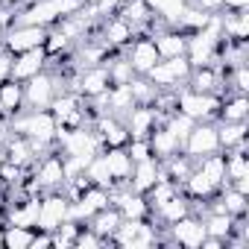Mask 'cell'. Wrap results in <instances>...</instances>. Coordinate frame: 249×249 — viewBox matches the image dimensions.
Masks as SVG:
<instances>
[{
    "mask_svg": "<svg viewBox=\"0 0 249 249\" xmlns=\"http://www.w3.org/2000/svg\"><path fill=\"white\" fill-rule=\"evenodd\" d=\"M9 132L27 135L41 153H50L56 144V132H59V123L50 114V108H24L15 117H9Z\"/></svg>",
    "mask_w": 249,
    "mask_h": 249,
    "instance_id": "cell-1",
    "label": "cell"
},
{
    "mask_svg": "<svg viewBox=\"0 0 249 249\" xmlns=\"http://www.w3.org/2000/svg\"><path fill=\"white\" fill-rule=\"evenodd\" d=\"M164 237V231L150 220H123L111 237L114 246H123V249H147V246H159Z\"/></svg>",
    "mask_w": 249,
    "mask_h": 249,
    "instance_id": "cell-2",
    "label": "cell"
},
{
    "mask_svg": "<svg viewBox=\"0 0 249 249\" xmlns=\"http://www.w3.org/2000/svg\"><path fill=\"white\" fill-rule=\"evenodd\" d=\"M65 88H68V79L62 73H56L53 68H47L24 82V103H27V108H50L53 97Z\"/></svg>",
    "mask_w": 249,
    "mask_h": 249,
    "instance_id": "cell-3",
    "label": "cell"
},
{
    "mask_svg": "<svg viewBox=\"0 0 249 249\" xmlns=\"http://www.w3.org/2000/svg\"><path fill=\"white\" fill-rule=\"evenodd\" d=\"M191 71H194V68H191V62H188L185 56H176V59H159V62L150 68L147 79H150L159 91H179V88L188 85Z\"/></svg>",
    "mask_w": 249,
    "mask_h": 249,
    "instance_id": "cell-4",
    "label": "cell"
},
{
    "mask_svg": "<svg viewBox=\"0 0 249 249\" xmlns=\"http://www.w3.org/2000/svg\"><path fill=\"white\" fill-rule=\"evenodd\" d=\"M176 111L188 114L191 120H217L220 111V94H205V91H194V88H179L176 91Z\"/></svg>",
    "mask_w": 249,
    "mask_h": 249,
    "instance_id": "cell-5",
    "label": "cell"
},
{
    "mask_svg": "<svg viewBox=\"0 0 249 249\" xmlns=\"http://www.w3.org/2000/svg\"><path fill=\"white\" fill-rule=\"evenodd\" d=\"M182 153L191 156L194 161L220 153V138H217V123L214 120H199L194 123V129L188 132V138L182 141Z\"/></svg>",
    "mask_w": 249,
    "mask_h": 249,
    "instance_id": "cell-6",
    "label": "cell"
},
{
    "mask_svg": "<svg viewBox=\"0 0 249 249\" xmlns=\"http://www.w3.org/2000/svg\"><path fill=\"white\" fill-rule=\"evenodd\" d=\"M164 237H167V246H182V249H199L202 240H205V223L199 214H185L182 220L170 223L164 229Z\"/></svg>",
    "mask_w": 249,
    "mask_h": 249,
    "instance_id": "cell-7",
    "label": "cell"
},
{
    "mask_svg": "<svg viewBox=\"0 0 249 249\" xmlns=\"http://www.w3.org/2000/svg\"><path fill=\"white\" fill-rule=\"evenodd\" d=\"M44 41H47V27H36V24H12L0 36V47H6L12 56L33 47H44Z\"/></svg>",
    "mask_w": 249,
    "mask_h": 249,
    "instance_id": "cell-8",
    "label": "cell"
},
{
    "mask_svg": "<svg viewBox=\"0 0 249 249\" xmlns=\"http://www.w3.org/2000/svg\"><path fill=\"white\" fill-rule=\"evenodd\" d=\"M108 85H111V76H108V68H106V62L82 68V71H79V73H76V76L68 82V88H71V91H76L82 100L100 97L103 91H108Z\"/></svg>",
    "mask_w": 249,
    "mask_h": 249,
    "instance_id": "cell-9",
    "label": "cell"
},
{
    "mask_svg": "<svg viewBox=\"0 0 249 249\" xmlns=\"http://www.w3.org/2000/svg\"><path fill=\"white\" fill-rule=\"evenodd\" d=\"M97 36H100V41H103L111 53H117V50H126V44H129L138 33H135V27H132L126 18H120L117 12H111V15H106V18L97 24Z\"/></svg>",
    "mask_w": 249,
    "mask_h": 249,
    "instance_id": "cell-10",
    "label": "cell"
},
{
    "mask_svg": "<svg viewBox=\"0 0 249 249\" xmlns=\"http://www.w3.org/2000/svg\"><path fill=\"white\" fill-rule=\"evenodd\" d=\"M108 194H111V205L120 211L123 220H144V217H150L147 196L138 194V191H132L129 182H126V185H114Z\"/></svg>",
    "mask_w": 249,
    "mask_h": 249,
    "instance_id": "cell-11",
    "label": "cell"
},
{
    "mask_svg": "<svg viewBox=\"0 0 249 249\" xmlns=\"http://www.w3.org/2000/svg\"><path fill=\"white\" fill-rule=\"evenodd\" d=\"M123 123H126L129 138H150V132L159 126V123H164V114L156 106L135 103L126 114H123Z\"/></svg>",
    "mask_w": 249,
    "mask_h": 249,
    "instance_id": "cell-12",
    "label": "cell"
},
{
    "mask_svg": "<svg viewBox=\"0 0 249 249\" xmlns=\"http://www.w3.org/2000/svg\"><path fill=\"white\" fill-rule=\"evenodd\" d=\"M71 217V199L62 191H47L41 194V211H38V229L53 231Z\"/></svg>",
    "mask_w": 249,
    "mask_h": 249,
    "instance_id": "cell-13",
    "label": "cell"
},
{
    "mask_svg": "<svg viewBox=\"0 0 249 249\" xmlns=\"http://www.w3.org/2000/svg\"><path fill=\"white\" fill-rule=\"evenodd\" d=\"M123 56H126L129 68L135 71V76H147V73H150V68L159 62V50H156V44H153V38H150L147 33L135 36V38L126 44Z\"/></svg>",
    "mask_w": 249,
    "mask_h": 249,
    "instance_id": "cell-14",
    "label": "cell"
},
{
    "mask_svg": "<svg viewBox=\"0 0 249 249\" xmlns=\"http://www.w3.org/2000/svg\"><path fill=\"white\" fill-rule=\"evenodd\" d=\"M91 129L97 132V138H100L103 147H126V141H129V132H126L123 117H117L111 111L91 117Z\"/></svg>",
    "mask_w": 249,
    "mask_h": 249,
    "instance_id": "cell-15",
    "label": "cell"
},
{
    "mask_svg": "<svg viewBox=\"0 0 249 249\" xmlns=\"http://www.w3.org/2000/svg\"><path fill=\"white\" fill-rule=\"evenodd\" d=\"M47 65H50V56H47L44 47H33V50L15 53V59H12V76H9V79L27 82V79H33L36 73L47 71Z\"/></svg>",
    "mask_w": 249,
    "mask_h": 249,
    "instance_id": "cell-16",
    "label": "cell"
},
{
    "mask_svg": "<svg viewBox=\"0 0 249 249\" xmlns=\"http://www.w3.org/2000/svg\"><path fill=\"white\" fill-rule=\"evenodd\" d=\"M156 50H159V59H176V56H185V47H188V33L179 30V27H159L150 33Z\"/></svg>",
    "mask_w": 249,
    "mask_h": 249,
    "instance_id": "cell-17",
    "label": "cell"
},
{
    "mask_svg": "<svg viewBox=\"0 0 249 249\" xmlns=\"http://www.w3.org/2000/svg\"><path fill=\"white\" fill-rule=\"evenodd\" d=\"M6 161H12V164H18V167H24V170H33V164L44 156L27 135H18V132H9V138H6Z\"/></svg>",
    "mask_w": 249,
    "mask_h": 249,
    "instance_id": "cell-18",
    "label": "cell"
},
{
    "mask_svg": "<svg viewBox=\"0 0 249 249\" xmlns=\"http://www.w3.org/2000/svg\"><path fill=\"white\" fill-rule=\"evenodd\" d=\"M191 211H194V208H191V199H188L182 191H176L170 199H164L159 208H153V211H150V220H153V223L164 231L170 223L182 220V217H185V214H191Z\"/></svg>",
    "mask_w": 249,
    "mask_h": 249,
    "instance_id": "cell-19",
    "label": "cell"
},
{
    "mask_svg": "<svg viewBox=\"0 0 249 249\" xmlns=\"http://www.w3.org/2000/svg\"><path fill=\"white\" fill-rule=\"evenodd\" d=\"M188 88L194 91H205V94H226V76L220 68L214 65H202V68H194L191 76H188Z\"/></svg>",
    "mask_w": 249,
    "mask_h": 249,
    "instance_id": "cell-20",
    "label": "cell"
},
{
    "mask_svg": "<svg viewBox=\"0 0 249 249\" xmlns=\"http://www.w3.org/2000/svg\"><path fill=\"white\" fill-rule=\"evenodd\" d=\"M103 161L108 167L111 185H126L129 173H132V159L126 153V147H103Z\"/></svg>",
    "mask_w": 249,
    "mask_h": 249,
    "instance_id": "cell-21",
    "label": "cell"
},
{
    "mask_svg": "<svg viewBox=\"0 0 249 249\" xmlns=\"http://www.w3.org/2000/svg\"><path fill=\"white\" fill-rule=\"evenodd\" d=\"M161 176H164V173H161V161H159V159L135 161V164H132V173H129V188L138 191V194H147Z\"/></svg>",
    "mask_w": 249,
    "mask_h": 249,
    "instance_id": "cell-22",
    "label": "cell"
},
{
    "mask_svg": "<svg viewBox=\"0 0 249 249\" xmlns=\"http://www.w3.org/2000/svg\"><path fill=\"white\" fill-rule=\"evenodd\" d=\"M150 153H153V159H159V161H167L170 156H176V153H182V141L164 126V123H159V126L150 132Z\"/></svg>",
    "mask_w": 249,
    "mask_h": 249,
    "instance_id": "cell-23",
    "label": "cell"
},
{
    "mask_svg": "<svg viewBox=\"0 0 249 249\" xmlns=\"http://www.w3.org/2000/svg\"><path fill=\"white\" fill-rule=\"evenodd\" d=\"M117 15L120 18H126L132 27H135V33L141 36V33H150V24H153V9L147 6V0H123L120 3V9H117Z\"/></svg>",
    "mask_w": 249,
    "mask_h": 249,
    "instance_id": "cell-24",
    "label": "cell"
},
{
    "mask_svg": "<svg viewBox=\"0 0 249 249\" xmlns=\"http://www.w3.org/2000/svg\"><path fill=\"white\" fill-rule=\"evenodd\" d=\"M220 33L226 41H246L249 38V9L220 12Z\"/></svg>",
    "mask_w": 249,
    "mask_h": 249,
    "instance_id": "cell-25",
    "label": "cell"
},
{
    "mask_svg": "<svg viewBox=\"0 0 249 249\" xmlns=\"http://www.w3.org/2000/svg\"><path fill=\"white\" fill-rule=\"evenodd\" d=\"M27 103H24V82H15V79H6L0 82V117H15L18 111H24Z\"/></svg>",
    "mask_w": 249,
    "mask_h": 249,
    "instance_id": "cell-26",
    "label": "cell"
},
{
    "mask_svg": "<svg viewBox=\"0 0 249 249\" xmlns=\"http://www.w3.org/2000/svg\"><path fill=\"white\" fill-rule=\"evenodd\" d=\"M249 117V94H223L220 97V111L217 120L234 123V120H246ZM214 120V123H217Z\"/></svg>",
    "mask_w": 249,
    "mask_h": 249,
    "instance_id": "cell-27",
    "label": "cell"
},
{
    "mask_svg": "<svg viewBox=\"0 0 249 249\" xmlns=\"http://www.w3.org/2000/svg\"><path fill=\"white\" fill-rule=\"evenodd\" d=\"M120 223H123L120 211H117L114 205H106V208H100V211L85 223V226H91V229L106 240V243H111V237H114V231H117V226H120Z\"/></svg>",
    "mask_w": 249,
    "mask_h": 249,
    "instance_id": "cell-28",
    "label": "cell"
},
{
    "mask_svg": "<svg viewBox=\"0 0 249 249\" xmlns=\"http://www.w3.org/2000/svg\"><path fill=\"white\" fill-rule=\"evenodd\" d=\"M217 138H220V153L231 150V147H243L246 144V120H217Z\"/></svg>",
    "mask_w": 249,
    "mask_h": 249,
    "instance_id": "cell-29",
    "label": "cell"
},
{
    "mask_svg": "<svg viewBox=\"0 0 249 249\" xmlns=\"http://www.w3.org/2000/svg\"><path fill=\"white\" fill-rule=\"evenodd\" d=\"M147 6L153 9L156 21H161L164 27H179V15L188 6V0H147Z\"/></svg>",
    "mask_w": 249,
    "mask_h": 249,
    "instance_id": "cell-30",
    "label": "cell"
},
{
    "mask_svg": "<svg viewBox=\"0 0 249 249\" xmlns=\"http://www.w3.org/2000/svg\"><path fill=\"white\" fill-rule=\"evenodd\" d=\"M196 167H199V173L220 191L223 185H229V179H226V159H223V153H214V156H205V159H199L196 161Z\"/></svg>",
    "mask_w": 249,
    "mask_h": 249,
    "instance_id": "cell-31",
    "label": "cell"
},
{
    "mask_svg": "<svg viewBox=\"0 0 249 249\" xmlns=\"http://www.w3.org/2000/svg\"><path fill=\"white\" fill-rule=\"evenodd\" d=\"M106 103H108V111H111V114L123 117V114H126V111L135 106V97H132L129 82H126V85H108V91H106Z\"/></svg>",
    "mask_w": 249,
    "mask_h": 249,
    "instance_id": "cell-32",
    "label": "cell"
},
{
    "mask_svg": "<svg viewBox=\"0 0 249 249\" xmlns=\"http://www.w3.org/2000/svg\"><path fill=\"white\" fill-rule=\"evenodd\" d=\"M194 159L191 156H185V153H176V156H170L167 161H161V173L167 176V179H173L176 185H182L188 176H191V170H194Z\"/></svg>",
    "mask_w": 249,
    "mask_h": 249,
    "instance_id": "cell-33",
    "label": "cell"
},
{
    "mask_svg": "<svg viewBox=\"0 0 249 249\" xmlns=\"http://www.w3.org/2000/svg\"><path fill=\"white\" fill-rule=\"evenodd\" d=\"M202 223H205V234L220 237L223 243H226V237L234 229V217L231 214H223V211H205L202 214Z\"/></svg>",
    "mask_w": 249,
    "mask_h": 249,
    "instance_id": "cell-34",
    "label": "cell"
},
{
    "mask_svg": "<svg viewBox=\"0 0 249 249\" xmlns=\"http://www.w3.org/2000/svg\"><path fill=\"white\" fill-rule=\"evenodd\" d=\"M33 234H36V229L3 223V249H30L33 246Z\"/></svg>",
    "mask_w": 249,
    "mask_h": 249,
    "instance_id": "cell-35",
    "label": "cell"
},
{
    "mask_svg": "<svg viewBox=\"0 0 249 249\" xmlns=\"http://www.w3.org/2000/svg\"><path fill=\"white\" fill-rule=\"evenodd\" d=\"M85 179H88L91 185H100V188H108V191L114 188V185H111V176H108V167H106V161H103V150L85 164Z\"/></svg>",
    "mask_w": 249,
    "mask_h": 249,
    "instance_id": "cell-36",
    "label": "cell"
},
{
    "mask_svg": "<svg viewBox=\"0 0 249 249\" xmlns=\"http://www.w3.org/2000/svg\"><path fill=\"white\" fill-rule=\"evenodd\" d=\"M194 123H196V120H191V117H188V114H182V111H170V114L164 117V126H167L179 141H185V138H188V132L194 129Z\"/></svg>",
    "mask_w": 249,
    "mask_h": 249,
    "instance_id": "cell-37",
    "label": "cell"
},
{
    "mask_svg": "<svg viewBox=\"0 0 249 249\" xmlns=\"http://www.w3.org/2000/svg\"><path fill=\"white\" fill-rule=\"evenodd\" d=\"M129 88H132L135 103H144V106H153V100H156V94H159V88H156L147 76H135V79L129 82Z\"/></svg>",
    "mask_w": 249,
    "mask_h": 249,
    "instance_id": "cell-38",
    "label": "cell"
},
{
    "mask_svg": "<svg viewBox=\"0 0 249 249\" xmlns=\"http://www.w3.org/2000/svg\"><path fill=\"white\" fill-rule=\"evenodd\" d=\"M100 246H108L91 226H79L76 237H73V249H100Z\"/></svg>",
    "mask_w": 249,
    "mask_h": 249,
    "instance_id": "cell-39",
    "label": "cell"
},
{
    "mask_svg": "<svg viewBox=\"0 0 249 249\" xmlns=\"http://www.w3.org/2000/svg\"><path fill=\"white\" fill-rule=\"evenodd\" d=\"M12 53L6 50V47H0V82H6L9 76H12Z\"/></svg>",
    "mask_w": 249,
    "mask_h": 249,
    "instance_id": "cell-40",
    "label": "cell"
},
{
    "mask_svg": "<svg viewBox=\"0 0 249 249\" xmlns=\"http://www.w3.org/2000/svg\"><path fill=\"white\" fill-rule=\"evenodd\" d=\"M91 3L100 9V15L106 18V15H111V12H117L120 9V3H123V0H91Z\"/></svg>",
    "mask_w": 249,
    "mask_h": 249,
    "instance_id": "cell-41",
    "label": "cell"
},
{
    "mask_svg": "<svg viewBox=\"0 0 249 249\" xmlns=\"http://www.w3.org/2000/svg\"><path fill=\"white\" fill-rule=\"evenodd\" d=\"M12 21H15V9H9V6L0 3V36H3V33L12 27Z\"/></svg>",
    "mask_w": 249,
    "mask_h": 249,
    "instance_id": "cell-42",
    "label": "cell"
},
{
    "mask_svg": "<svg viewBox=\"0 0 249 249\" xmlns=\"http://www.w3.org/2000/svg\"><path fill=\"white\" fill-rule=\"evenodd\" d=\"M6 202H9V194L3 191V185H0V220H3V208H6Z\"/></svg>",
    "mask_w": 249,
    "mask_h": 249,
    "instance_id": "cell-43",
    "label": "cell"
},
{
    "mask_svg": "<svg viewBox=\"0 0 249 249\" xmlns=\"http://www.w3.org/2000/svg\"><path fill=\"white\" fill-rule=\"evenodd\" d=\"M0 249H3V220H0Z\"/></svg>",
    "mask_w": 249,
    "mask_h": 249,
    "instance_id": "cell-44",
    "label": "cell"
}]
</instances>
